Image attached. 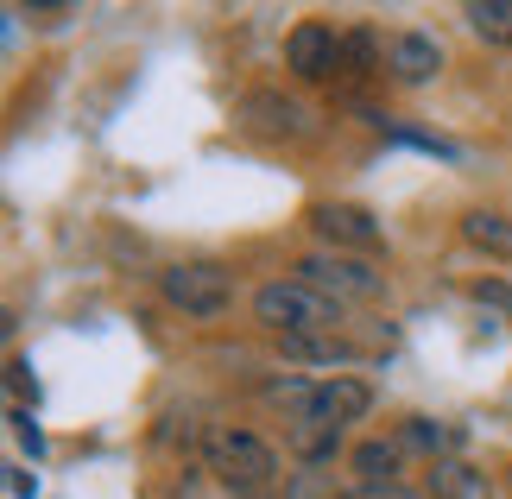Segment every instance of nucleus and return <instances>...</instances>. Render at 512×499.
I'll use <instances>...</instances> for the list:
<instances>
[{
  "instance_id": "a211bd4d",
  "label": "nucleus",
  "mask_w": 512,
  "mask_h": 499,
  "mask_svg": "<svg viewBox=\"0 0 512 499\" xmlns=\"http://www.w3.org/2000/svg\"><path fill=\"white\" fill-rule=\"evenodd\" d=\"M38 493V474H26V468H7V499H32Z\"/></svg>"
},
{
  "instance_id": "423d86ee",
  "label": "nucleus",
  "mask_w": 512,
  "mask_h": 499,
  "mask_svg": "<svg viewBox=\"0 0 512 499\" xmlns=\"http://www.w3.org/2000/svg\"><path fill=\"white\" fill-rule=\"evenodd\" d=\"M234 127L260 133V139H310V114L279 89H247L241 102H234Z\"/></svg>"
},
{
  "instance_id": "39448f33",
  "label": "nucleus",
  "mask_w": 512,
  "mask_h": 499,
  "mask_svg": "<svg viewBox=\"0 0 512 499\" xmlns=\"http://www.w3.org/2000/svg\"><path fill=\"white\" fill-rule=\"evenodd\" d=\"M159 291H165V304L184 310V316H222L234 304V278H228V266H215V259H177V266H165Z\"/></svg>"
},
{
  "instance_id": "1a4fd4ad",
  "label": "nucleus",
  "mask_w": 512,
  "mask_h": 499,
  "mask_svg": "<svg viewBox=\"0 0 512 499\" xmlns=\"http://www.w3.org/2000/svg\"><path fill=\"white\" fill-rule=\"evenodd\" d=\"M443 70V45L430 32H399L386 45V76L392 83H405V89H418V83H430V76Z\"/></svg>"
},
{
  "instance_id": "f257e3e1",
  "label": "nucleus",
  "mask_w": 512,
  "mask_h": 499,
  "mask_svg": "<svg viewBox=\"0 0 512 499\" xmlns=\"http://www.w3.org/2000/svg\"><path fill=\"white\" fill-rule=\"evenodd\" d=\"M253 316H260V329L285 335V342H336L348 323V304L310 291L304 278H272V285L253 291Z\"/></svg>"
},
{
  "instance_id": "4468645a",
  "label": "nucleus",
  "mask_w": 512,
  "mask_h": 499,
  "mask_svg": "<svg viewBox=\"0 0 512 499\" xmlns=\"http://www.w3.org/2000/svg\"><path fill=\"white\" fill-rule=\"evenodd\" d=\"M354 474H361V487H392L399 481V443H361L354 449Z\"/></svg>"
},
{
  "instance_id": "9d476101",
  "label": "nucleus",
  "mask_w": 512,
  "mask_h": 499,
  "mask_svg": "<svg viewBox=\"0 0 512 499\" xmlns=\"http://www.w3.org/2000/svg\"><path fill=\"white\" fill-rule=\"evenodd\" d=\"M462 241L475 247V253L506 259V266H512V215H500V209H468L462 215Z\"/></svg>"
},
{
  "instance_id": "6e6552de",
  "label": "nucleus",
  "mask_w": 512,
  "mask_h": 499,
  "mask_svg": "<svg viewBox=\"0 0 512 499\" xmlns=\"http://www.w3.org/2000/svg\"><path fill=\"white\" fill-rule=\"evenodd\" d=\"M310 228L329 241V253H342V247H361V253H373L386 241L380 234V222H373L367 209H354V203H317L310 209Z\"/></svg>"
},
{
  "instance_id": "f03ea898",
  "label": "nucleus",
  "mask_w": 512,
  "mask_h": 499,
  "mask_svg": "<svg viewBox=\"0 0 512 499\" xmlns=\"http://www.w3.org/2000/svg\"><path fill=\"white\" fill-rule=\"evenodd\" d=\"M266 398L291 411V424H329V430H348L354 417L373 411V386L367 379H348V373H336V379H285V386H272Z\"/></svg>"
},
{
  "instance_id": "7ed1b4c3",
  "label": "nucleus",
  "mask_w": 512,
  "mask_h": 499,
  "mask_svg": "<svg viewBox=\"0 0 512 499\" xmlns=\"http://www.w3.org/2000/svg\"><path fill=\"white\" fill-rule=\"evenodd\" d=\"M203 455H209V468L222 474L228 487H247V493H260V487H272V481H279V455H272V443H260L253 430H209Z\"/></svg>"
},
{
  "instance_id": "412c9836",
  "label": "nucleus",
  "mask_w": 512,
  "mask_h": 499,
  "mask_svg": "<svg viewBox=\"0 0 512 499\" xmlns=\"http://www.w3.org/2000/svg\"><path fill=\"white\" fill-rule=\"evenodd\" d=\"M506 493H512V468H506Z\"/></svg>"
},
{
  "instance_id": "aec40b11",
  "label": "nucleus",
  "mask_w": 512,
  "mask_h": 499,
  "mask_svg": "<svg viewBox=\"0 0 512 499\" xmlns=\"http://www.w3.org/2000/svg\"><path fill=\"white\" fill-rule=\"evenodd\" d=\"M475 297H481V304H500V310H512V291H506V285H475Z\"/></svg>"
},
{
  "instance_id": "6ab92c4d",
  "label": "nucleus",
  "mask_w": 512,
  "mask_h": 499,
  "mask_svg": "<svg viewBox=\"0 0 512 499\" xmlns=\"http://www.w3.org/2000/svg\"><path fill=\"white\" fill-rule=\"evenodd\" d=\"M361 499H430V493L405 487V481H392V487H361Z\"/></svg>"
},
{
  "instance_id": "2eb2a0df",
  "label": "nucleus",
  "mask_w": 512,
  "mask_h": 499,
  "mask_svg": "<svg viewBox=\"0 0 512 499\" xmlns=\"http://www.w3.org/2000/svg\"><path fill=\"white\" fill-rule=\"evenodd\" d=\"M285 449L298 455V462H329V455L342 449V430H329V424H291Z\"/></svg>"
},
{
  "instance_id": "f3484780",
  "label": "nucleus",
  "mask_w": 512,
  "mask_h": 499,
  "mask_svg": "<svg viewBox=\"0 0 512 499\" xmlns=\"http://www.w3.org/2000/svg\"><path fill=\"white\" fill-rule=\"evenodd\" d=\"M7 424H13V443L38 462V455H45V430H38V417H32L26 405H13V411H7Z\"/></svg>"
},
{
  "instance_id": "ddd939ff",
  "label": "nucleus",
  "mask_w": 512,
  "mask_h": 499,
  "mask_svg": "<svg viewBox=\"0 0 512 499\" xmlns=\"http://www.w3.org/2000/svg\"><path fill=\"white\" fill-rule=\"evenodd\" d=\"M462 19H468L475 38H487V45H512V0H468Z\"/></svg>"
},
{
  "instance_id": "dca6fc26",
  "label": "nucleus",
  "mask_w": 512,
  "mask_h": 499,
  "mask_svg": "<svg viewBox=\"0 0 512 499\" xmlns=\"http://www.w3.org/2000/svg\"><path fill=\"white\" fill-rule=\"evenodd\" d=\"M386 139H399V146H418L430 158H462L456 139H443V133H424V127H399V121H386Z\"/></svg>"
},
{
  "instance_id": "0eeeda50",
  "label": "nucleus",
  "mask_w": 512,
  "mask_h": 499,
  "mask_svg": "<svg viewBox=\"0 0 512 499\" xmlns=\"http://www.w3.org/2000/svg\"><path fill=\"white\" fill-rule=\"evenodd\" d=\"M285 64H291V76H304V83H329V76L342 70V32L323 26V19H304V26H291V38H285Z\"/></svg>"
},
{
  "instance_id": "f8f14e48",
  "label": "nucleus",
  "mask_w": 512,
  "mask_h": 499,
  "mask_svg": "<svg viewBox=\"0 0 512 499\" xmlns=\"http://www.w3.org/2000/svg\"><path fill=\"white\" fill-rule=\"evenodd\" d=\"M399 443L405 449H430V462H449V449H462V430L456 424H437V417H405Z\"/></svg>"
},
{
  "instance_id": "9b49d317",
  "label": "nucleus",
  "mask_w": 512,
  "mask_h": 499,
  "mask_svg": "<svg viewBox=\"0 0 512 499\" xmlns=\"http://www.w3.org/2000/svg\"><path fill=\"white\" fill-rule=\"evenodd\" d=\"M424 493L430 499H494V487H487V474H475L468 462H430V474H424Z\"/></svg>"
},
{
  "instance_id": "20e7f679",
  "label": "nucleus",
  "mask_w": 512,
  "mask_h": 499,
  "mask_svg": "<svg viewBox=\"0 0 512 499\" xmlns=\"http://www.w3.org/2000/svg\"><path fill=\"white\" fill-rule=\"evenodd\" d=\"M298 278L310 291H323V297H336V304H373V297H386V272H373L367 259H354V253H304L298 259Z\"/></svg>"
}]
</instances>
